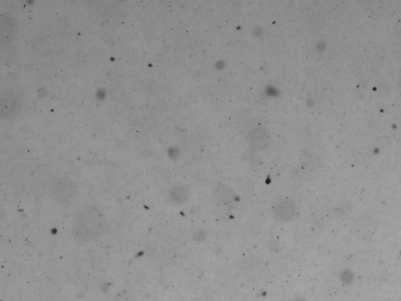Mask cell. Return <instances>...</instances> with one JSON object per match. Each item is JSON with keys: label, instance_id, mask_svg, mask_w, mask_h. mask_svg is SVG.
Wrapping results in <instances>:
<instances>
[{"label": "cell", "instance_id": "cell-2", "mask_svg": "<svg viewBox=\"0 0 401 301\" xmlns=\"http://www.w3.org/2000/svg\"><path fill=\"white\" fill-rule=\"evenodd\" d=\"M76 194V187L72 182L57 181L54 183L52 188V195L54 200L62 205L68 204L72 201Z\"/></svg>", "mask_w": 401, "mask_h": 301}, {"label": "cell", "instance_id": "cell-6", "mask_svg": "<svg viewBox=\"0 0 401 301\" xmlns=\"http://www.w3.org/2000/svg\"><path fill=\"white\" fill-rule=\"evenodd\" d=\"M214 196L216 197V200H219L224 204H229L234 200V196L232 195L231 192H229V190L224 188H223V193L218 191L215 193Z\"/></svg>", "mask_w": 401, "mask_h": 301}, {"label": "cell", "instance_id": "cell-4", "mask_svg": "<svg viewBox=\"0 0 401 301\" xmlns=\"http://www.w3.org/2000/svg\"><path fill=\"white\" fill-rule=\"evenodd\" d=\"M355 227L356 231L358 235L362 236L364 239L371 237V235L375 231V224L373 222L370 221V219H365V218L358 220Z\"/></svg>", "mask_w": 401, "mask_h": 301}, {"label": "cell", "instance_id": "cell-5", "mask_svg": "<svg viewBox=\"0 0 401 301\" xmlns=\"http://www.w3.org/2000/svg\"><path fill=\"white\" fill-rule=\"evenodd\" d=\"M187 196L188 195H187V192H185L184 188L177 187V188H173L171 191L170 195H169V199H170V201L171 203L180 204L184 201Z\"/></svg>", "mask_w": 401, "mask_h": 301}, {"label": "cell", "instance_id": "cell-3", "mask_svg": "<svg viewBox=\"0 0 401 301\" xmlns=\"http://www.w3.org/2000/svg\"><path fill=\"white\" fill-rule=\"evenodd\" d=\"M276 219L279 221L286 222L291 221L295 214V207L291 201H284L276 207Z\"/></svg>", "mask_w": 401, "mask_h": 301}, {"label": "cell", "instance_id": "cell-1", "mask_svg": "<svg viewBox=\"0 0 401 301\" xmlns=\"http://www.w3.org/2000/svg\"><path fill=\"white\" fill-rule=\"evenodd\" d=\"M104 227V218L94 205L85 206L78 210L72 221V233L76 240L90 241L100 236Z\"/></svg>", "mask_w": 401, "mask_h": 301}]
</instances>
